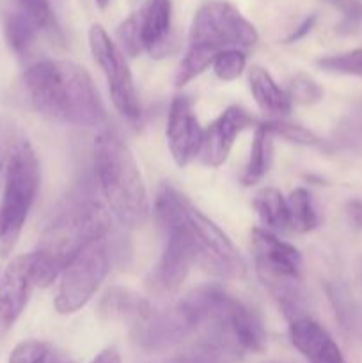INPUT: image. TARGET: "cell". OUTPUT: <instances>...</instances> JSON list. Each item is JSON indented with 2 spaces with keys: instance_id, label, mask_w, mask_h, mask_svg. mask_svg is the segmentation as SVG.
Masks as SVG:
<instances>
[{
  "instance_id": "36",
  "label": "cell",
  "mask_w": 362,
  "mask_h": 363,
  "mask_svg": "<svg viewBox=\"0 0 362 363\" xmlns=\"http://www.w3.org/2000/svg\"><path fill=\"white\" fill-rule=\"evenodd\" d=\"M91 363H121V357L117 353V350L114 347H106L102 353L96 354V358Z\"/></svg>"
},
{
  "instance_id": "13",
  "label": "cell",
  "mask_w": 362,
  "mask_h": 363,
  "mask_svg": "<svg viewBox=\"0 0 362 363\" xmlns=\"http://www.w3.org/2000/svg\"><path fill=\"white\" fill-rule=\"evenodd\" d=\"M32 287L31 254L18 255L0 273V332L13 328L27 307Z\"/></svg>"
},
{
  "instance_id": "23",
  "label": "cell",
  "mask_w": 362,
  "mask_h": 363,
  "mask_svg": "<svg viewBox=\"0 0 362 363\" xmlns=\"http://www.w3.org/2000/svg\"><path fill=\"white\" fill-rule=\"evenodd\" d=\"M216 55H219V52H215V50L212 48L188 45L185 57L181 59L180 66H177L176 77H174V82H176L177 87L194 80V78L199 77L208 66H213V60L216 59Z\"/></svg>"
},
{
  "instance_id": "27",
  "label": "cell",
  "mask_w": 362,
  "mask_h": 363,
  "mask_svg": "<svg viewBox=\"0 0 362 363\" xmlns=\"http://www.w3.org/2000/svg\"><path fill=\"white\" fill-rule=\"evenodd\" d=\"M7 363H57L55 351L43 340H23L11 351Z\"/></svg>"
},
{
  "instance_id": "39",
  "label": "cell",
  "mask_w": 362,
  "mask_h": 363,
  "mask_svg": "<svg viewBox=\"0 0 362 363\" xmlns=\"http://www.w3.org/2000/svg\"><path fill=\"white\" fill-rule=\"evenodd\" d=\"M4 238V222H2V216H0V241Z\"/></svg>"
},
{
  "instance_id": "8",
  "label": "cell",
  "mask_w": 362,
  "mask_h": 363,
  "mask_svg": "<svg viewBox=\"0 0 362 363\" xmlns=\"http://www.w3.org/2000/svg\"><path fill=\"white\" fill-rule=\"evenodd\" d=\"M89 46H91L92 57L105 74L110 98H112L117 112L130 123L141 119V103H138L137 91H135L133 78H131V71L119 46L110 39L102 25L91 27Z\"/></svg>"
},
{
  "instance_id": "30",
  "label": "cell",
  "mask_w": 362,
  "mask_h": 363,
  "mask_svg": "<svg viewBox=\"0 0 362 363\" xmlns=\"http://www.w3.org/2000/svg\"><path fill=\"white\" fill-rule=\"evenodd\" d=\"M286 92L291 101H297L300 105H314L323 98V89L307 74H297L291 78Z\"/></svg>"
},
{
  "instance_id": "12",
  "label": "cell",
  "mask_w": 362,
  "mask_h": 363,
  "mask_svg": "<svg viewBox=\"0 0 362 363\" xmlns=\"http://www.w3.org/2000/svg\"><path fill=\"white\" fill-rule=\"evenodd\" d=\"M258 126L259 121L247 108L240 105L227 106L204 131V142L201 149L202 163L212 169L224 165L238 135L248 128Z\"/></svg>"
},
{
  "instance_id": "21",
  "label": "cell",
  "mask_w": 362,
  "mask_h": 363,
  "mask_svg": "<svg viewBox=\"0 0 362 363\" xmlns=\"http://www.w3.org/2000/svg\"><path fill=\"white\" fill-rule=\"evenodd\" d=\"M287 204V223L290 230L298 234L311 233L319 223L318 213L312 204L311 194L305 188H297L286 199Z\"/></svg>"
},
{
  "instance_id": "5",
  "label": "cell",
  "mask_w": 362,
  "mask_h": 363,
  "mask_svg": "<svg viewBox=\"0 0 362 363\" xmlns=\"http://www.w3.org/2000/svg\"><path fill=\"white\" fill-rule=\"evenodd\" d=\"M110 261L112 247L106 236L91 241L87 247L82 248L60 273L55 311L59 314H75L84 308L109 275Z\"/></svg>"
},
{
  "instance_id": "2",
  "label": "cell",
  "mask_w": 362,
  "mask_h": 363,
  "mask_svg": "<svg viewBox=\"0 0 362 363\" xmlns=\"http://www.w3.org/2000/svg\"><path fill=\"white\" fill-rule=\"evenodd\" d=\"M109 211L96 201L91 188H78L43 230L38 247L31 254L34 286H52L82 248L109 236Z\"/></svg>"
},
{
  "instance_id": "28",
  "label": "cell",
  "mask_w": 362,
  "mask_h": 363,
  "mask_svg": "<svg viewBox=\"0 0 362 363\" xmlns=\"http://www.w3.org/2000/svg\"><path fill=\"white\" fill-rule=\"evenodd\" d=\"M265 126L272 131L273 137H280L287 142H293V144L309 145V147H318V145H322L319 137H316L311 130L300 126V124L287 123V121L284 119H277V121L268 119L265 123Z\"/></svg>"
},
{
  "instance_id": "26",
  "label": "cell",
  "mask_w": 362,
  "mask_h": 363,
  "mask_svg": "<svg viewBox=\"0 0 362 363\" xmlns=\"http://www.w3.org/2000/svg\"><path fill=\"white\" fill-rule=\"evenodd\" d=\"M322 69L336 74H348V77L362 78V46L336 55H327L316 60Z\"/></svg>"
},
{
  "instance_id": "29",
  "label": "cell",
  "mask_w": 362,
  "mask_h": 363,
  "mask_svg": "<svg viewBox=\"0 0 362 363\" xmlns=\"http://www.w3.org/2000/svg\"><path fill=\"white\" fill-rule=\"evenodd\" d=\"M245 64H247V57H245L243 50H224L213 60V71L222 82H233L243 73Z\"/></svg>"
},
{
  "instance_id": "6",
  "label": "cell",
  "mask_w": 362,
  "mask_h": 363,
  "mask_svg": "<svg viewBox=\"0 0 362 363\" xmlns=\"http://www.w3.org/2000/svg\"><path fill=\"white\" fill-rule=\"evenodd\" d=\"M258 39L254 25L233 4L224 0L202 4L188 32V45L206 46L219 53L231 48H251Z\"/></svg>"
},
{
  "instance_id": "1",
  "label": "cell",
  "mask_w": 362,
  "mask_h": 363,
  "mask_svg": "<svg viewBox=\"0 0 362 363\" xmlns=\"http://www.w3.org/2000/svg\"><path fill=\"white\" fill-rule=\"evenodd\" d=\"M32 108L55 123L77 128L105 126L109 117L87 71L71 60H39L23 73Z\"/></svg>"
},
{
  "instance_id": "10",
  "label": "cell",
  "mask_w": 362,
  "mask_h": 363,
  "mask_svg": "<svg viewBox=\"0 0 362 363\" xmlns=\"http://www.w3.org/2000/svg\"><path fill=\"white\" fill-rule=\"evenodd\" d=\"M195 333L194 323L180 303L160 312H151L148 319L133 326L131 339L144 351H163L183 342Z\"/></svg>"
},
{
  "instance_id": "32",
  "label": "cell",
  "mask_w": 362,
  "mask_h": 363,
  "mask_svg": "<svg viewBox=\"0 0 362 363\" xmlns=\"http://www.w3.org/2000/svg\"><path fill=\"white\" fill-rule=\"evenodd\" d=\"M327 4L339 11L344 18L346 28H353L362 23V2L361 0H325Z\"/></svg>"
},
{
  "instance_id": "16",
  "label": "cell",
  "mask_w": 362,
  "mask_h": 363,
  "mask_svg": "<svg viewBox=\"0 0 362 363\" xmlns=\"http://www.w3.org/2000/svg\"><path fill=\"white\" fill-rule=\"evenodd\" d=\"M226 321L234 342L240 351L248 353H263L266 350V330L263 319L258 311L248 307L247 303L240 301L238 298L231 296L227 305Z\"/></svg>"
},
{
  "instance_id": "22",
  "label": "cell",
  "mask_w": 362,
  "mask_h": 363,
  "mask_svg": "<svg viewBox=\"0 0 362 363\" xmlns=\"http://www.w3.org/2000/svg\"><path fill=\"white\" fill-rule=\"evenodd\" d=\"M4 32L11 50L18 57H25L34 46L39 30L23 13H11L4 20Z\"/></svg>"
},
{
  "instance_id": "15",
  "label": "cell",
  "mask_w": 362,
  "mask_h": 363,
  "mask_svg": "<svg viewBox=\"0 0 362 363\" xmlns=\"http://www.w3.org/2000/svg\"><path fill=\"white\" fill-rule=\"evenodd\" d=\"M287 332L291 344L311 363H346L336 340L311 315L290 321Z\"/></svg>"
},
{
  "instance_id": "24",
  "label": "cell",
  "mask_w": 362,
  "mask_h": 363,
  "mask_svg": "<svg viewBox=\"0 0 362 363\" xmlns=\"http://www.w3.org/2000/svg\"><path fill=\"white\" fill-rule=\"evenodd\" d=\"M28 142L27 135L20 128V124L7 116H0V183L4 179L11 160L18 152L21 145Z\"/></svg>"
},
{
  "instance_id": "9",
  "label": "cell",
  "mask_w": 362,
  "mask_h": 363,
  "mask_svg": "<svg viewBox=\"0 0 362 363\" xmlns=\"http://www.w3.org/2000/svg\"><path fill=\"white\" fill-rule=\"evenodd\" d=\"M252 250L261 282L270 294L302 284V255L266 229H252Z\"/></svg>"
},
{
  "instance_id": "41",
  "label": "cell",
  "mask_w": 362,
  "mask_h": 363,
  "mask_svg": "<svg viewBox=\"0 0 362 363\" xmlns=\"http://www.w3.org/2000/svg\"><path fill=\"white\" fill-rule=\"evenodd\" d=\"M266 363H280V362H266Z\"/></svg>"
},
{
  "instance_id": "14",
  "label": "cell",
  "mask_w": 362,
  "mask_h": 363,
  "mask_svg": "<svg viewBox=\"0 0 362 363\" xmlns=\"http://www.w3.org/2000/svg\"><path fill=\"white\" fill-rule=\"evenodd\" d=\"M138 13L142 48L155 59L170 55L177 50V34L170 27L172 4L170 0H148Z\"/></svg>"
},
{
  "instance_id": "25",
  "label": "cell",
  "mask_w": 362,
  "mask_h": 363,
  "mask_svg": "<svg viewBox=\"0 0 362 363\" xmlns=\"http://www.w3.org/2000/svg\"><path fill=\"white\" fill-rule=\"evenodd\" d=\"M16 2L21 7L20 13H23L35 25L38 30L48 34L53 41H62V34H60L55 14L50 7L48 0H16Z\"/></svg>"
},
{
  "instance_id": "37",
  "label": "cell",
  "mask_w": 362,
  "mask_h": 363,
  "mask_svg": "<svg viewBox=\"0 0 362 363\" xmlns=\"http://www.w3.org/2000/svg\"><path fill=\"white\" fill-rule=\"evenodd\" d=\"M357 280H358V286H361L362 289V259L361 262H358V268H357Z\"/></svg>"
},
{
  "instance_id": "4",
  "label": "cell",
  "mask_w": 362,
  "mask_h": 363,
  "mask_svg": "<svg viewBox=\"0 0 362 363\" xmlns=\"http://www.w3.org/2000/svg\"><path fill=\"white\" fill-rule=\"evenodd\" d=\"M0 188H2L0 216L4 222L0 250L6 255L16 245L18 236L23 229V223L39 190V162L31 142H25L11 160Z\"/></svg>"
},
{
  "instance_id": "40",
  "label": "cell",
  "mask_w": 362,
  "mask_h": 363,
  "mask_svg": "<svg viewBox=\"0 0 362 363\" xmlns=\"http://www.w3.org/2000/svg\"><path fill=\"white\" fill-rule=\"evenodd\" d=\"M57 363H73V362H57Z\"/></svg>"
},
{
  "instance_id": "19",
  "label": "cell",
  "mask_w": 362,
  "mask_h": 363,
  "mask_svg": "<svg viewBox=\"0 0 362 363\" xmlns=\"http://www.w3.org/2000/svg\"><path fill=\"white\" fill-rule=\"evenodd\" d=\"M273 138L275 137L265 126V123H259V126L256 128L254 140H252L251 156H248L243 176H241V183L245 186L259 183L268 174L273 158Z\"/></svg>"
},
{
  "instance_id": "7",
  "label": "cell",
  "mask_w": 362,
  "mask_h": 363,
  "mask_svg": "<svg viewBox=\"0 0 362 363\" xmlns=\"http://www.w3.org/2000/svg\"><path fill=\"white\" fill-rule=\"evenodd\" d=\"M181 223L194 247L195 266L219 279H240L245 264L229 238L187 201Z\"/></svg>"
},
{
  "instance_id": "38",
  "label": "cell",
  "mask_w": 362,
  "mask_h": 363,
  "mask_svg": "<svg viewBox=\"0 0 362 363\" xmlns=\"http://www.w3.org/2000/svg\"><path fill=\"white\" fill-rule=\"evenodd\" d=\"M110 4V0H96V6L99 7V9H106V6Z\"/></svg>"
},
{
  "instance_id": "18",
  "label": "cell",
  "mask_w": 362,
  "mask_h": 363,
  "mask_svg": "<svg viewBox=\"0 0 362 363\" xmlns=\"http://www.w3.org/2000/svg\"><path fill=\"white\" fill-rule=\"evenodd\" d=\"M248 85H251V92L256 103L263 110V113L270 117V121L284 119L290 113L293 101L290 99L287 92L275 84L268 71L259 66L251 67Z\"/></svg>"
},
{
  "instance_id": "33",
  "label": "cell",
  "mask_w": 362,
  "mask_h": 363,
  "mask_svg": "<svg viewBox=\"0 0 362 363\" xmlns=\"http://www.w3.org/2000/svg\"><path fill=\"white\" fill-rule=\"evenodd\" d=\"M169 363H224V362L216 360V358L209 357V354L202 353V351L195 350V347H194V350L188 351V353L180 354V357L172 358V360H170Z\"/></svg>"
},
{
  "instance_id": "17",
  "label": "cell",
  "mask_w": 362,
  "mask_h": 363,
  "mask_svg": "<svg viewBox=\"0 0 362 363\" xmlns=\"http://www.w3.org/2000/svg\"><path fill=\"white\" fill-rule=\"evenodd\" d=\"M99 315L109 321H126L138 325L151 315V305L141 294L133 293L124 287H110L98 307Z\"/></svg>"
},
{
  "instance_id": "11",
  "label": "cell",
  "mask_w": 362,
  "mask_h": 363,
  "mask_svg": "<svg viewBox=\"0 0 362 363\" xmlns=\"http://www.w3.org/2000/svg\"><path fill=\"white\" fill-rule=\"evenodd\" d=\"M165 137L170 155L180 167H187L195 156L201 155L204 130L187 96H176L170 103Z\"/></svg>"
},
{
  "instance_id": "34",
  "label": "cell",
  "mask_w": 362,
  "mask_h": 363,
  "mask_svg": "<svg viewBox=\"0 0 362 363\" xmlns=\"http://www.w3.org/2000/svg\"><path fill=\"white\" fill-rule=\"evenodd\" d=\"M346 215L348 220L351 222V225L357 227V229H362V201L355 199V201L348 202Z\"/></svg>"
},
{
  "instance_id": "3",
  "label": "cell",
  "mask_w": 362,
  "mask_h": 363,
  "mask_svg": "<svg viewBox=\"0 0 362 363\" xmlns=\"http://www.w3.org/2000/svg\"><path fill=\"white\" fill-rule=\"evenodd\" d=\"M92 169L99 191L114 218L124 229L144 225L149 199L135 156L114 130H103L92 147Z\"/></svg>"
},
{
  "instance_id": "20",
  "label": "cell",
  "mask_w": 362,
  "mask_h": 363,
  "mask_svg": "<svg viewBox=\"0 0 362 363\" xmlns=\"http://www.w3.org/2000/svg\"><path fill=\"white\" fill-rule=\"evenodd\" d=\"M259 220L270 233H284L290 230L287 223V204L284 195L275 188H263L256 194L252 201Z\"/></svg>"
},
{
  "instance_id": "31",
  "label": "cell",
  "mask_w": 362,
  "mask_h": 363,
  "mask_svg": "<svg viewBox=\"0 0 362 363\" xmlns=\"http://www.w3.org/2000/svg\"><path fill=\"white\" fill-rule=\"evenodd\" d=\"M117 39H119L121 52L126 53L128 57H137L144 52L141 41V28H138V13H133L119 25Z\"/></svg>"
},
{
  "instance_id": "35",
  "label": "cell",
  "mask_w": 362,
  "mask_h": 363,
  "mask_svg": "<svg viewBox=\"0 0 362 363\" xmlns=\"http://www.w3.org/2000/svg\"><path fill=\"white\" fill-rule=\"evenodd\" d=\"M314 23H316V14H311V16H307L300 25H298L297 30H295L293 34L286 39V43H293V41H298L300 38H304L305 34H309V32H311V28L314 27Z\"/></svg>"
}]
</instances>
